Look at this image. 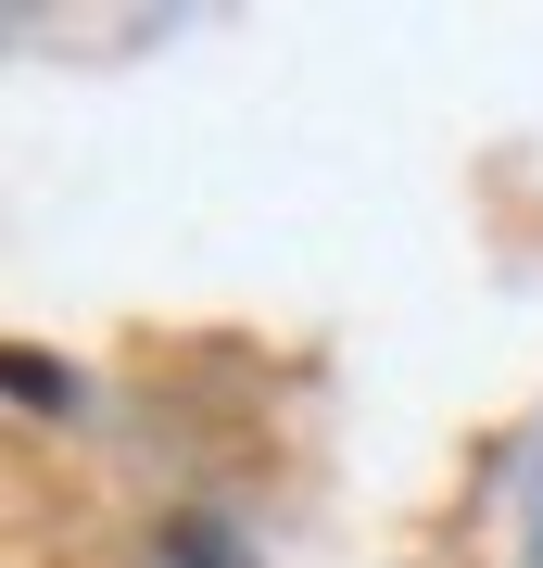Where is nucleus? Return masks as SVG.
Returning <instances> with one entry per match:
<instances>
[]
</instances>
